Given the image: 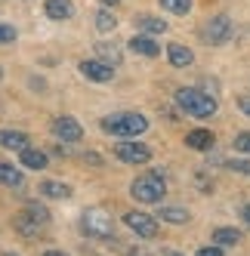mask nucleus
<instances>
[{"label": "nucleus", "mask_w": 250, "mask_h": 256, "mask_svg": "<svg viewBox=\"0 0 250 256\" xmlns=\"http://www.w3.org/2000/svg\"><path fill=\"white\" fill-rule=\"evenodd\" d=\"M28 210L34 213V219H38L40 226H46V222H50V213H46V207H40V204H28Z\"/></svg>", "instance_id": "nucleus-25"}, {"label": "nucleus", "mask_w": 250, "mask_h": 256, "mask_svg": "<svg viewBox=\"0 0 250 256\" xmlns=\"http://www.w3.org/2000/svg\"><path fill=\"white\" fill-rule=\"evenodd\" d=\"M176 105H180L188 118H213L216 114V99L201 93V90H192V86L176 90Z\"/></svg>", "instance_id": "nucleus-2"}, {"label": "nucleus", "mask_w": 250, "mask_h": 256, "mask_svg": "<svg viewBox=\"0 0 250 256\" xmlns=\"http://www.w3.org/2000/svg\"><path fill=\"white\" fill-rule=\"evenodd\" d=\"M78 68H80V74H84L86 80H96V84H108V80L114 78V65L102 62V59H84Z\"/></svg>", "instance_id": "nucleus-5"}, {"label": "nucleus", "mask_w": 250, "mask_h": 256, "mask_svg": "<svg viewBox=\"0 0 250 256\" xmlns=\"http://www.w3.org/2000/svg\"><path fill=\"white\" fill-rule=\"evenodd\" d=\"M44 226L38 222V219H34V213L25 207L22 213H16V232H19V234H25V238H34V234H38Z\"/></svg>", "instance_id": "nucleus-11"}, {"label": "nucleus", "mask_w": 250, "mask_h": 256, "mask_svg": "<svg viewBox=\"0 0 250 256\" xmlns=\"http://www.w3.org/2000/svg\"><path fill=\"white\" fill-rule=\"evenodd\" d=\"M19 154H22V167L46 170V152H40V148H25V152H19Z\"/></svg>", "instance_id": "nucleus-17"}, {"label": "nucleus", "mask_w": 250, "mask_h": 256, "mask_svg": "<svg viewBox=\"0 0 250 256\" xmlns=\"http://www.w3.org/2000/svg\"><path fill=\"white\" fill-rule=\"evenodd\" d=\"M44 256H65V253H59V250H46Z\"/></svg>", "instance_id": "nucleus-33"}, {"label": "nucleus", "mask_w": 250, "mask_h": 256, "mask_svg": "<svg viewBox=\"0 0 250 256\" xmlns=\"http://www.w3.org/2000/svg\"><path fill=\"white\" fill-rule=\"evenodd\" d=\"M80 232L90 234V238H99V241H105V238H114V219L105 213V210H86L80 216Z\"/></svg>", "instance_id": "nucleus-4"}, {"label": "nucleus", "mask_w": 250, "mask_h": 256, "mask_svg": "<svg viewBox=\"0 0 250 256\" xmlns=\"http://www.w3.org/2000/svg\"><path fill=\"white\" fill-rule=\"evenodd\" d=\"M198 256H222V247L220 244H213V247H201Z\"/></svg>", "instance_id": "nucleus-29"}, {"label": "nucleus", "mask_w": 250, "mask_h": 256, "mask_svg": "<svg viewBox=\"0 0 250 256\" xmlns=\"http://www.w3.org/2000/svg\"><path fill=\"white\" fill-rule=\"evenodd\" d=\"M164 192H167V182H164V176H160L158 170L136 176L133 186H130V194L136 200H142V204H158V200L164 198Z\"/></svg>", "instance_id": "nucleus-3"}, {"label": "nucleus", "mask_w": 250, "mask_h": 256, "mask_svg": "<svg viewBox=\"0 0 250 256\" xmlns=\"http://www.w3.org/2000/svg\"><path fill=\"white\" fill-rule=\"evenodd\" d=\"M0 186H10V188H22L25 186V176L19 167L12 164H0Z\"/></svg>", "instance_id": "nucleus-14"}, {"label": "nucleus", "mask_w": 250, "mask_h": 256, "mask_svg": "<svg viewBox=\"0 0 250 256\" xmlns=\"http://www.w3.org/2000/svg\"><path fill=\"white\" fill-rule=\"evenodd\" d=\"M50 130H52V136H59L62 142H80L84 139V126L74 120V118H52V124H50Z\"/></svg>", "instance_id": "nucleus-6"}, {"label": "nucleus", "mask_w": 250, "mask_h": 256, "mask_svg": "<svg viewBox=\"0 0 250 256\" xmlns=\"http://www.w3.org/2000/svg\"><path fill=\"white\" fill-rule=\"evenodd\" d=\"M102 4H105V6H114V4H118V0H102Z\"/></svg>", "instance_id": "nucleus-34"}, {"label": "nucleus", "mask_w": 250, "mask_h": 256, "mask_svg": "<svg viewBox=\"0 0 250 256\" xmlns=\"http://www.w3.org/2000/svg\"><path fill=\"white\" fill-rule=\"evenodd\" d=\"M44 198H68L71 194V188L65 186V182H52V179H46V182H40V188H38Z\"/></svg>", "instance_id": "nucleus-19"}, {"label": "nucleus", "mask_w": 250, "mask_h": 256, "mask_svg": "<svg viewBox=\"0 0 250 256\" xmlns=\"http://www.w3.org/2000/svg\"><path fill=\"white\" fill-rule=\"evenodd\" d=\"M6 256H12V253H6Z\"/></svg>", "instance_id": "nucleus-36"}, {"label": "nucleus", "mask_w": 250, "mask_h": 256, "mask_svg": "<svg viewBox=\"0 0 250 256\" xmlns=\"http://www.w3.org/2000/svg\"><path fill=\"white\" fill-rule=\"evenodd\" d=\"M204 38L210 44H226L232 38V19L228 16H213V19L204 25Z\"/></svg>", "instance_id": "nucleus-9"}, {"label": "nucleus", "mask_w": 250, "mask_h": 256, "mask_svg": "<svg viewBox=\"0 0 250 256\" xmlns=\"http://www.w3.org/2000/svg\"><path fill=\"white\" fill-rule=\"evenodd\" d=\"M96 52H99V59L102 62H108V65H120V59H124V52L114 46V44H96Z\"/></svg>", "instance_id": "nucleus-18"}, {"label": "nucleus", "mask_w": 250, "mask_h": 256, "mask_svg": "<svg viewBox=\"0 0 250 256\" xmlns=\"http://www.w3.org/2000/svg\"><path fill=\"white\" fill-rule=\"evenodd\" d=\"M0 148L25 152V148H28V136H25L22 130H0Z\"/></svg>", "instance_id": "nucleus-12"}, {"label": "nucleus", "mask_w": 250, "mask_h": 256, "mask_svg": "<svg viewBox=\"0 0 250 256\" xmlns=\"http://www.w3.org/2000/svg\"><path fill=\"white\" fill-rule=\"evenodd\" d=\"M102 130L105 133H112V136H120V139H130V136H139V133H146L148 130V120L136 114V112H120V114H108V118H102Z\"/></svg>", "instance_id": "nucleus-1"}, {"label": "nucleus", "mask_w": 250, "mask_h": 256, "mask_svg": "<svg viewBox=\"0 0 250 256\" xmlns=\"http://www.w3.org/2000/svg\"><path fill=\"white\" fill-rule=\"evenodd\" d=\"M213 241H216L220 247H235L241 241V232L238 228H216L213 232Z\"/></svg>", "instance_id": "nucleus-21"}, {"label": "nucleus", "mask_w": 250, "mask_h": 256, "mask_svg": "<svg viewBox=\"0 0 250 256\" xmlns=\"http://www.w3.org/2000/svg\"><path fill=\"white\" fill-rule=\"evenodd\" d=\"M130 256H152V253H146L142 247H133V250H130Z\"/></svg>", "instance_id": "nucleus-32"}, {"label": "nucleus", "mask_w": 250, "mask_h": 256, "mask_svg": "<svg viewBox=\"0 0 250 256\" xmlns=\"http://www.w3.org/2000/svg\"><path fill=\"white\" fill-rule=\"evenodd\" d=\"M114 25H118V19L108 12V10H99L96 12V28L102 31V34H108V31H114Z\"/></svg>", "instance_id": "nucleus-23"}, {"label": "nucleus", "mask_w": 250, "mask_h": 256, "mask_svg": "<svg viewBox=\"0 0 250 256\" xmlns=\"http://www.w3.org/2000/svg\"><path fill=\"white\" fill-rule=\"evenodd\" d=\"M164 256H182V253H176V250H167V253H164Z\"/></svg>", "instance_id": "nucleus-35"}, {"label": "nucleus", "mask_w": 250, "mask_h": 256, "mask_svg": "<svg viewBox=\"0 0 250 256\" xmlns=\"http://www.w3.org/2000/svg\"><path fill=\"white\" fill-rule=\"evenodd\" d=\"M160 6L167 12H176V16H186L192 10V0H160Z\"/></svg>", "instance_id": "nucleus-24"}, {"label": "nucleus", "mask_w": 250, "mask_h": 256, "mask_svg": "<svg viewBox=\"0 0 250 256\" xmlns=\"http://www.w3.org/2000/svg\"><path fill=\"white\" fill-rule=\"evenodd\" d=\"M46 16L52 22H65V19H71V16H74V4H71V0H46Z\"/></svg>", "instance_id": "nucleus-10"}, {"label": "nucleus", "mask_w": 250, "mask_h": 256, "mask_svg": "<svg viewBox=\"0 0 250 256\" xmlns=\"http://www.w3.org/2000/svg\"><path fill=\"white\" fill-rule=\"evenodd\" d=\"M16 40V28L12 25H0V46H6Z\"/></svg>", "instance_id": "nucleus-27"}, {"label": "nucleus", "mask_w": 250, "mask_h": 256, "mask_svg": "<svg viewBox=\"0 0 250 256\" xmlns=\"http://www.w3.org/2000/svg\"><path fill=\"white\" fill-rule=\"evenodd\" d=\"M241 222H244V226L250 228V200H247V204L241 207Z\"/></svg>", "instance_id": "nucleus-30"}, {"label": "nucleus", "mask_w": 250, "mask_h": 256, "mask_svg": "<svg viewBox=\"0 0 250 256\" xmlns=\"http://www.w3.org/2000/svg\"><path fill=\"white\" fill-rule=\"evenodd\" d=\"M213 142H216V139H213L210 130H192L186 136V145H188V148H194V152H207Z\"/></svg>", "instance_id": "nucleus-15"}, {"label": "nucleus", "mask_w": 250, "mask_h": 256, "mask_svg": "<svg viewBox=\"0 0 250 256\" xmlns=\"http://www.w3.org/2000/svg\"><path fill=\"white\" fill-rule=\"evenodd\" d=\"M136 25L152 31V34H164L167 31V22L164 19H154V16H136Z\"/></svg>", "instance_id": "nucleus-22"}, {"label": "nucleus", "mask_w": 250, "mask_h": 256, "mask_svg": "<svg viewBox=\"0 0 250 256\" xmlns=\"http://www.w3.org/2000/svg\"><path fill=\"white\" fill-rule=\"evenodd\" d=\"M167 59H170V65H176V68H188V65L194 62V52H192L188 46H182V44H170V46H167Z\"/></svg>", "instance_id": "nucleus-13"}, {"label": "nucleus", "mask_w": 250, "mask_h": 256, "mask_svg": "<svg viewBox=\"0 0 250 256\" xmlns=\"http://www.w3.org/2000/svg\"><path fill=\"white\" fill-rule=\"evenodd\" d=\"M226 167H228L232 173H244V176H250V160H228Z\"/></svg>", "instance_id": "nucleus-26"}, {"label": "nucleus", "mask_w": 250, "mask_h": 256, "mask_svg": "<svg viewBox=\"0 0 250 256\" xmlns=\"http://www.w3.org/2000/svg\"><path fill=\"white\" fill-rule=\"evenodd\" d=\"M238 105H241V112H244V114H250V99H241Z\"/></svg>", "instance_id": "nucleus-31"}, {"label": "nucleus", "mask_w": 250, "mask_h": 256, "mask_svg": "<svg viewBox=\"0 0 250 256\" xmlns=\"http://www.w3.org/2000/svg\"><path fill=\"white\" fill-rule=\"evenodd\" d=\"M235 148L250 154V133H238V136H235Z\"/></svg>", "instance_id": "nucleus-28"}, {"label": "nucleus", "mask_w": 250, "mask_h": 256, "mask_svg": "<svg viewBox=\"0 0 250 256\" xmlns=\"http://www.w3.org/2000/svg\"><path fill=\"white\" fill-rule=\"evenodd\" d=\"M114 158L124 160V164H146L152 158V152H148V145H142V142H118Z\"/></svg>", "instance_id": "nucleus-7"}, {"label": "nucleus", "mask_w": 250, "mask_h": 256, "mask_svg": "<svg viewBox=\"0 0 250 256\" xmlns=\"http://www.w3.org/2000/svg\"><path fill=\"white\" fill-rule=\"evenodd\" d=\"M164 222H170V226H182V222H188V210H182V207H160V213H158Z\"/></svg>", "instance_id": "nucleus-20"}, {"label": "nucleus", "mask_w": 250, "mask_h": 256, "mask_svg": "<svg viewBox=\"0 0 250 256\" xmlns=\"http://www.w3.org/2000/svg\"><path fill=\"white\" fill-rule=\"evenodd\" d=\"M130 50L139 52V56H158V52H160V46L152 38H146V34H136V38L130 40Z\"/></svg>", "instance_id": "nucleus-16"}, {"label": "nucleus", "mask_w": 250, "mask_h": 256, "mask_svg": "<svg viewBox=\"0 0 250 256\" xmlns=\"http://www.w3.org/2000/svg\"><path fill=\"white\" fill-rule=\"evenodd\" d=\"M124 222H127L139 238H154L158 234V222H154V216H148V213L130 210V213H124Z\"/></svg>", "instance_id": "nucleus-8"}]
</instances>
